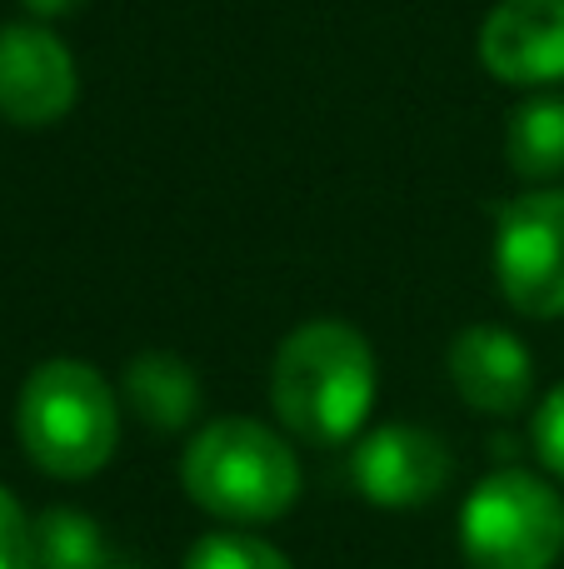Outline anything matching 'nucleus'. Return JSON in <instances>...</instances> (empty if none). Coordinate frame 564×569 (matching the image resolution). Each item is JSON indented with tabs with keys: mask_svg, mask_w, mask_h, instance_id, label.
I'll list each match as a JSON object with an SVG mask.
<instances>
[{
	"mask_svg": "<svg viewBox=\"0 0 564 569\" xmlns=\"http://www.w3.org/2000/svg\"><path fill=\"white\" fill-rule=\"evenodd\" d=\"M120 395H125V405L135 410L140 425L165 430V435L185 430L200 410V380L175 350H140L125 365Z\"/></svg>",
	"mask_w": 564,
	"mask_h": 569,
	"instance_id": "10",
	"label": "nucleus"
},
{
	"mask_svg": "<svg viewBox=\"0 0 564 569\" xmlns=\"http://www.w3.org/2000/svg\"><path fill=\"white\" fill-rule=\"evenodd\" d=\"M495 280L525 320L564 315V190L505 200L495 210Z\"/></svg>",
	"mask_w": 564,
	"mask_h": 569,
	"instance_id": "5",
	"label": "nucleus"
},
{
	"mask_svg": "<svg viewBox=\"0 0 564 569\" xmlns=\"http://www.w3.org/2000/svg\"><path fill=\"white\" fill-rule=\"evenodd\" d=\"M75 56L36 20L0 26V116L20 130H46L75 110Z\"/></svg>",
	"mask_w": 564,
	"mask_h": 569,
	"instance_id": "6",
	"label": "nucleus"
},
{
	"mask_svg": "<svg viewBox=\"0 0 564 569\" xmlns=\"http://www.w3.org/2000/svg\"><path fill=\"white\" fill-rule=\"evenodd\" d=\"M460 555L470 569H550L564 555V500L545 475L495 470L465 495Z\"/></svg>",
	"mask_w": 564,
	"mask_h": 569,
	"instance_id": "4",
	"label": "nucleus"
},
{
	"mask_svg": "<svg viewBox=\"0 0 564 569\" xmlns=\"http://www.w3.org/2000/svg\"><path fill=\"white\" fill-rule=\"evenodd\" d=\"M480 60L500 86L564 80V0H500L480 26Z\"/></svg>",
	"mask_w": 564,
	"mask_h": 569,
	"instance_id": "8",
	"label": "nucleus"
},
{
	"mask_svg": "<svg viewBox=\"0 0 564 569\" xmlns=\"http://www.w3.org/2000/svg\"><path fill=\"white\" fill-rule=\"evenodd\" d=\"M30 540H36V520L0 485V569H30Z\"/></svg>",
	"mask_w": 564,
	"mask_h": 569,
	"instance_id": "15",
	"label": "nucleus"
},
{
	"mask_svg": "<svg viewBox=\"0 0 564 569\" xmlns=\"http://www.w3.org/2000/svg\"><path fill=\"white\" fill-rule=\"evenodd\" d=\"M505 160L520 180L555 186L564 176V96H530L510 116Z\"/></svg>",
	"mask_w": 564,
	"mask_h": 569,
	"instance_id": "11",
	"label": "nucleus"
},
{
	"mask_svg": "<svg viewBox=\"0 0 564 569\" xmlns=\"http://www.w3.org/2000/svg\"><path fill=\"white\" fill-rule=\"evenodd\" d=\"M180 485L225 525H270L300 500V460L285 435L245 415L210 420L180 460Z\"/></svg>",
	"mask_w": 564,
	"mask_h": 569,
	"instance_id": "3",
	"label": "nucleus"
},
{
	"mask_svg": "<svg viewBox=\"0 0 564 569\" xmlns=\"http://www.w3.org/2000/svg\"><path fill=\"white\" fill-rule=\"evenodd\" d=\"M20 6H26L30 16H40V20H60V16H70V10H80L85 0H20Z\"/></svg>",
	"mask_w": 564,
	"mask_h": 569,
	"instance_id": "16",
	"label": "nucleus"
},
{
	"mask_svg": "<svg viewBox=\"0 0 564 569\" xmlns=\"http://www.w3.org/2000/svg\"><path fill=\"white\" fill-rule=\"evenodd\" d=\"M350 475L380 510H415L445 495V485L455 480V455L425 425H380L360 435Z\"/></svg>",
	"mask_w": 564,
	"mask_h": 569,
	"instance_id": "7",
	"label": "nucleus"
},
{
	"mask_svg": "<svg viewBox=\"0 0 564 569\" xmlns=\"http://www.w3.org/2000/svg\"><path fill=\"white\" fill-rule=\"evenodd\" d=\"M185 569H295L285 550L245 530H215L200 535L185 550Z\"/></svg>",
	"mask_w": 564,
	"mask_h": 569,
	"instance_id": "13",
	"label": "nucleus"
},
{
	"mask_svg": "<svg viewBox=\"0 0 564 569\" xmlns=\"http://www.w3.org/2000/svg\"><path fill=\"white\" fill-rule=\"evenodd\" d=\"M105 569H135V565H105Z\"/></svg>",
	"mask_w": 564,
	"mask_h": 569,
	"instance_id": "17",
	"label": "nucleus"
},
{
	"mask_svg": "<svg viewBox=\"0 0 564 569\" xmlns=\"http://www.w3.org/2000/svg\"><path fill=\"white\" fill-rule=\"evenodd\" d=\"M16 435L26 460L50 480H90L110 465L120 440V400L90 360L36 365L16 400Z\"/></svg>",
	"mask_w": 564,
	"mask_h": 569,
	"instance_id": "2",
	"label": "nucleus"
},
{
	"mask_svg": "<svg viewBox=\"0 0 564 569\" xmlns=\"http://www.w3.org/2000/svg\"><path fill=\"white\" fill-rule=\"evenodd\" d=\"M530 440H535V455L555 480H564V380L540 400L535 425H530Z\"/></svg>",
	"mask_w": 564,
	"mask_h": 569,
	"instance_id": "14",
	"label": "nucleus"
},
{
	"mask_svg": "<svg viewBox=\"0 0 564 569\" xmlns=\"http://www.w3.org/2000/svg\"><path fill=\"white\" fill-rule=\"evenodd\" d=\"M375 350L335 315L295 325L270 360V405L305 445H350L375 410Z\"/></svg>",
	"mask_w": 564,
	"mask_h": 569,
	"instance_id": "1",
	"label": "nucleus"
},
{
	"mask_svg": "<svg viewBox=\"0 0 564 569\" xmlns=\"http://www.w3.org/2000/svg\"><path fill=\"white\" fill-rule=\"evenodd\" d=\"M450 385L475 415H495L510 420L530 405L535 395V360L520 335L500 330V325H470L450 340Z\"/></svg>",
	"mask_w": 564,
	"mask_h": 569,
	"instance_id": "9",
	"label": "nucleus"
},
{
	"mask_svg": "<svg viewBox=\"0 0 564 569\" xmlns=\"http://www.w3.org/2000/svg\"><path fill=\"white\" fill-rule=\"evenodd\" d=\"M100 525L80 510H46L30 540V569H105Z\"/></svg>",
	"mask_w": 564,
	"mask_h": 569,
	"instance_id": "12",
	"label": "nucleus"
}]
</instances>
